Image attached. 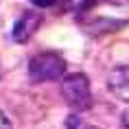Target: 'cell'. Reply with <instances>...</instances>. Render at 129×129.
Returning <instances> with one entry per match:
<instances>
[{
  "instance_id": "cell-1",
  "label": "cell",
  "mask_w": 129,
  "mask_h": 129,
  "mask_svg": "<svg viewBox=\"0 0 129 129\" xmlns=\"http://www.w3.org/2000/svg\"><path fill=\"white\" fill-rule=\"evenodd\" d=\"M61 96L75 114L88 112L92 107V90L90 79L83 72H72L61 79Z\"/></svg>"
},
{
  "instance_id": "cell-2",
  "label": "cell",
  "mask_w": 129,
  "mask_h": 129,
  "mask_svg": "<svg viewBox=\"0 0 129 129\" xmlns=\"http://www.w3.org/2000/svg\"><path fill=\"white\" fill-rule=\"evenodd\" d=\"M66 77V59L59 53L46 50L31 57L28 61V79L33 83H46V81H57Z\"/></svg>"
},
{
  "instance_id": "cell-3",
  "label": "cell",
  "mask_w": 129,
  "mask_h": 129,
  "mask_svg": "<svg viewBox=\"0 0 129 129\" xmlns=\"http://www.w3.org/2000/svg\"><path fill=\"white\" fill-rule=\"evenodd\" d=\"M40 24H42V15L37 13V11H33V9L24 11V13L15 20V24H13V33H11L13 35V42H18V44L28 42L35 33H37Z\"/></svg>"
},
{
  "instance_id": "cell-4",
  "label": "cell",
  "mask_w": 129,
  "mask_h": 129,
  "mask_svg": "<svg viewBox=\"0 0 129 129\" xmlns=\"http://www.w3.org/2000/svg\"><path fill=\"white\" fill-rule=\"evenodd\" d=\"M107 88L116 99L129 103V66H118L109 72Z\"/></svg>"
},
{
  "instance_id": "cell-5",
  "label": "cell",
  "mask_w": 129,
  "mask_h": 129,
  "mask_svg": "<svg viewBox=\"0 0 129 129\" xmlns=\"http://www.w3.org/2000/svg\"><path fill=\"white\" fill-rule=\"evenodd\" d=\"M33 2V7H37V9H48V7H53L57 0H31Z\"/></svg>"
},
{
  "instance_id": "cell-6",
  "label": "cell",
  "mask_w": 129,
  "mask_h": 129,
  "mask_svg": "<svg viewBox=\"0 0 129 129\" xmlns=\"http://www.w3.org/2000/svg\"><path fill=\"white\" fill-rule=\"evenodd\" d=\"M0 129H13V125H11V120L7 118L5 112H0Z\"/></svg>"
},
{
  "instance_id": "cell-7",
  "label": "cell",
  "mask_w": 129,
  "mask_h": 129,
  "mask_svg": "<svg viewBox=\"0 0 129 129\" xmlns=\"http://www.w3.org/2000/svg\"><path fill=\"white\" fill-rule=\"evenodd\" d=\"M120 129H129V112H125L120 118Z\"/></svg>"
},
{
  "instance_id": "cell-8",
  "label": "cell",
  "mask_w": 129,
  "mask_h": 129,
  "mask_svg": "<svg viewBox=\"0 0 129 129\" xmlns=\"http://www.w3.org/2000/svg\"><path fill=\"white\" fill-rule=\"evenodd\" d=\"M0 79H2V66H0Z\"/></svg>"
}]
</instances>
